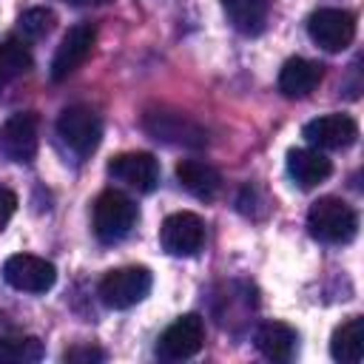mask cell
Wrapping results in <instances>:
<instances>
[{
  "label": "cell",
  "mask_w": 364,
  "mask_h": 364,
  "mask_svg": "<svg viewBox=\"0 0 364 364\" xmlns=\"http://www.w3.org/2000/svg\"><path fill=\"white\" fill-rule=\"evenodd\" d=\"M307 230L324 245H347L358 230V216L344 199L321 196L307 210Z\"/></svg>",
  "instance_id": "obj_1"
},
{
  "label": "cell",
  "mask_w": 364,
  "mask_h": 364,
  "mask_svg": "<svg viewBox=\"0 0 364 364\" xmlns=\"http://www.w3.org/2000/svg\"><path fill=\"white\" fill-rule=\"evenodd\" d=\"M136 219H139V210H136L134 199L125 196V193H119V191H105L94 202L91 225H94V236L102 245L122 242L134 230Z\"/></svg>",
  "instance_id": "obj_2"
},
{
  "label": "cell",
  "mask_w": 364,
  "mask_h": 364,
  "mask_svg": "<svg viewBox=\"0 0 364 364\" xmlns=\"http://www.w3.org/2000/svg\"><path fill=\"white\" fill-rule=\"evenodd\" d=\"M151 290V270L148 267H117L102 276L100 282V299L111 310H128L139 304Z\"/></svg>",
  "instance_id": "obj_3"
},
{
  "label": "cell",
  "mask_w": 364,
  "mask_h": 364,
  "mask_svg": "<svg viewBox=\"0 0 364 364\" xmlns=\"http://www.w3.org/2000/svg\"><path fill=\"white\" fill-rule=\"evenodd\" d=\"M142 128L162 142L171 145H185V148H202L208 145V131L193 122L188 114L179 111H148L142 117Z\"/></svg>",
  "instance_id": "obj_4"
},
{
  "label": "cell",
  "mask_w": 364,
  "mask_h": 364,
  "mask_svg": "<svg viewBox=\"0 0 364 364\" xmlns=\"http://www.w3.org/2000/svg\"><path fill=\"white\" fill-rule=\"evenodd\" d=\"M57 134L77 156H88L102 139V122L94 114V108L68 105L57 119Z\"/></svg>",
  "instance_id": "obj_5"
},
{
  "label": "cell",
  "mask_w": 364,
  "mask_h": 364,
  "mask_svg": "<svg viewBox=\"0 0 364 364\" xmlns=\"http://www.w3.org/2000/svg\"><path fill=\"white\" fill-rule=\"evenodd\" d=\"M37 114L34 111H20L11 114L3 125H0V154L9 162L17 165H28L37 156V145H40V134H37Z\"/></svg>",
  "instance_id": "obj_6"
},
{
  "label": "cell",
  "mask_w": 364,
  "mask_h": 364,
  "mask_svg": "<svg viewBox=\"0 0 364 364\" xmlns=\"http://www.w3.org/2000/svg\"><path fill=\"white\" fill-rule=\"evenodd\" d=\"M307 34L324 51H344L355 37V14L347 9H318L307 20Z\"/></svg>",
  "instance_id": "obj_7"
},
{
  "label": "cell",
  "mask_w": 364,
  "mask_h": 364,
  "mask_svg": "<svg viewBox=\"0 0 364 364\" xmlns=\"http://www.w3.org/2000/svg\"><path fill=\"white\" fill-rule=\"evenodd\" d=\"M202 344H205V321L196 313H185L162 330L156 341V355L165 361H182L196 355Z\"/></svg>",
  "instance_id": "obj_8"
},
{
  "label": "cell",
  "mask_w": 364,
  "mask_h": 364,
  "mask_svg": "<svg viewBox=\"0 0 364 364\" xmlns=\"http://www.w3.org/2000/svg\"><path fill=\"white\" fill-rule=\"evenodd\" d=\"M3 279L23 293H46L57 282V267L31 253H14L3 262Z\"/></svg>",
  "instance_id": "obj_9"
},
{
  "label": "cell",
  "mask_w": 364,
  "mask_h": 364,
  "mask_svg": "<svg viewBox=\"0 0 364 364\" xmlns=\"http://www.w3.org/2000/svg\"><path fill=\"white\" fill-rule=\"evenodd\" d=\"M159 245L171 256H196L205 245V222L191 210L171 213L159 228Z\"/></svg>",
  "instance_id": "obj_10"
},
{
  "label": "cell",
  "mask_w": 364,
  "mask_h": 364,
  "mask_svg": "<svg viewBox=\"0 0 364 364\" xmlns=\"http://www.w3.org/2000/svg\"><path fill=\"white\" fill-rule=\"evenodd\" d=\"M94 43H97V28H94L91 23H77V26H71V28L63 34V40H60V46H57V51H54V60H51V80H54V82H63L65 77H71V74L88 60Z\"/></svg>",
  "instance_id": "obj_11"
},
{
  "label": "cell",
  "mask_w": 364,
  "mask_h": 364,
  "mask_svg": "<svg viewBox=\"0 0 364 364\" xmlns=\"http://www.w3.org/2000/svg\"><path fill=\"white\" fill-rule=\"evenodd\" d=\"M108 176L136 193H151L159 185V162L145 151L119 154L108 162Z\"/></svg>",
  "instance_id": "obj_12"
},
{
  "label": "cell",
  "mask_w": 364,
  "mask_h": 364,
  "mask_svg": "<svg viewBox=\"0 0 364 364\" xmlns=\"http://www.w3.org/2000/svg\"><path fill=\"white\" fill-rule=\"evenodd\" d=\"M301 134L316 148L338 151V148H350L358 139V125L347 114H324V117L310 119Z\"/></svg>",
  "instance_id": "obj_13"
},
{
  "label": "cell",
  "mask_w": 364,
  "mask_h": 364,
  "mask_svg": "<svg viewBox=\"0 0 364 364\" xmlns=\"http://www.w3.org/2000/svg\"><path fill=\"white\" fill-rule=\"evenodd\" d=\"M324 77V65L304 60V57H290L282 71H279V91L290 100H301L307 97Z\"/></svg>",
  "instance_id": "obj_14"
},
{
  "label": "cell",
  "mask_w": 364,
  "mask_h": 364,
  "mask_svg": "<svg viewBox=\"0 0 364 364\" xmlns=\"http://www.w3.org/2000/svg\"><path fill=\"white\" fill-rule=\"evenodd\" d=\"M287 173L299 188H316L333 173V162L316 148H293L287 154Z\"/></svg>",
  "instance_id": "obj_15"
},
{
  "label": "cell",
  "mask_w": 364,
  "mask_h": 364,
  "mask_svg": "<svg viewBox=\"0 0 364 364\" xmlns=\"http://www.w3.org/2000/svg\"><path fill=\"white\" fill-rule=\"evenodd\" d=\"M253 341L264 358L290 361L296 355V347H299V333L284 321H264V324H259Z\"/></svg>",
  "instance_id": "obj_16"
},
{
  "label": "cell",
  "mask_w": 364,
  "mask_h": 364,
  "mask_svg": "<svg viewBox=\"0 0 364 364\" xmlns=\"http://www.w3.org/2000/svg\"><path fill=\"white\" fill-rule=\"evenodd\" d=\"M176 179L179 185L193 193L196 199H213L222 191V176L213 165L202 162V159H182L176 165Z\"/></svg>",
  "instance_id": "obj_17"
},
{
  "label": "cell",
  "mask_w": 364,
  "mask_h": 364,
  "mask_svg": "<svg viewBox=\"0 0 364 364\" xmlns=\"http://www.w3.org/2000/svg\"><path fill=\"white\" fill-rule=\"evenodd\" d=\"M330 355L341 364H358L364 358V318L353 316L333 330Z\"/></svg>",
  "instance_id": "obj_18"
},
{
  "label": "cell",
  "mask_w": 364,
  "mask_h": 364,
  "mask_svg": "<svg viewBox=\"0 0 364 364\" xmlns=\"http://www.w3.org/2000/svg\"><path fill=\"white\" fill-rule=\"evenodd\" d=\"M222 9L230 20V26L242 34H262L267 14H270V0H222Z\"/></svg>",
  "instance_id": "obj_19"
},
{
  "label": "cell",
  "mask_w": 364,
  "mask_h": 364,
  "mask_svg": "<svg viewBox=\"0 0 364 364\" xmlns=\"http://www.w3.org/2000/svg\"><path fill=\"white\" fill-rule=\"evenodd\" d=\"M31 68V51L23 40L17 37H6L0 43V82L9 85L11 80L23 77Z\"/></svg>",
  "instance_id": "obj_20"
},
{
  "label": "cell",
  "mask_w": 364,
  "mask_h": 364,
  "mask_svg": "<svg viewBox=\"0 0 364 364\" xmlns=\"http://www.w3.org/2000/svg\"><path fill=\"white\" fill-rule=\"evenodd\" d=\"M46 355L37 336H6L0 338V364H34Z\"/></svg>",
  "instance_id": "obj_21"
},
{
  "label": "cell",
  "mask_w": 364,
  "mask_h": 364,
  "mask_svg": "<svg viewBox=\"0 0 364 364\" xmlns=\"http://www.w3.org/2000/svg\"><path fill=\"white\" fill-rule=\"evenodd\" d=\"M54 23H57V17H54V11L46 9V6L26 9V11L17 17V28H20V34L28 37V40H40V37H46V34L54 28Z\"/></svg>",
  "instance_id": "obj_22"
},
{
  "label": "cell",
  "mask_w": 364,
  "mask_h": 364,
  "mask_svg": "<svg viewBox=\"0 0 364 364\" xmlns=\"http://www.w3.org/2000/svg\"><path fill=\"white\" fill-rule=\"evenodd\" d=\"M63 358L71 361V364H94V361H102L105 353H102L100 347H94V344H77V347L65 350Z\"/></svg>",
  "instance_id": "obj_23"
},
{
  "label": "cell",
  "mask_w": 364,
  "mask_h": 364,
  "mask_svg": "<svg viewBox=\"0 0 364 364\" xmlns=\"http://www.w3.org/2000/svg\"><path fill=\"white\" fill-rule=\"evenodd\" d=\"M14 210H17V193L0 185V230H3V228L11 222Z\"/></svg>",
  "instance_id": "obj_24"
},
{
  "label": "cell",
  "mask_w": 364,
  "mask_h": 364,
  "mask_svg": "<svg viewBox=\"0 0 364 364\" xmlns=\"http://www.w3.org/2000/svg\"><path fill=\"white\" fill-rule=\"evenodd\" d=\"M65 3H74V6H85V3H91V0H65Z\"/></svg>",
  "instance_id": "obj_25"
},
{
  "label": "cell",
  "mask_w": 364,
  "mask_h": 364,
  "mask_svg": "<svg viewBox=\"0 0 364 364\" xmlns=\"http://www.w3.org/2000/svg\"><path fill=\"white\" fill-rule=\"evenodd\" d=\"M0 88H3V82H0Z\"/></svg>",
  "instance_id": "obj_26"
}]
</instances>
